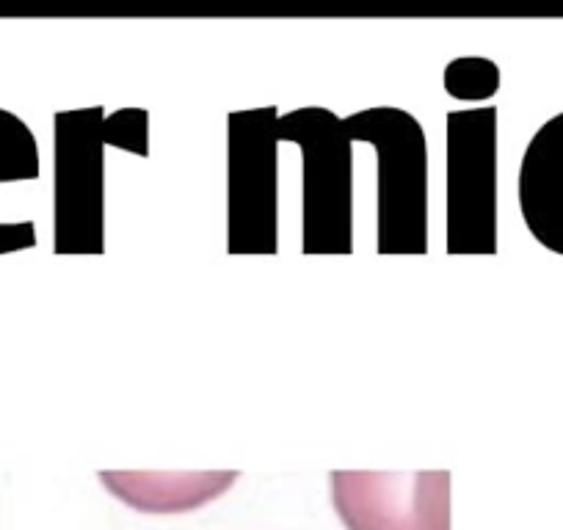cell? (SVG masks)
Here are the masks:
<instances>
[{
    "mask_svg": "<svg viewBox=\"0 0 563 530\" xmlns=\"http://www.w3.org/2000/svg\"><path fill=\"white\" fill-rule=\"evenodd\" d=\"M238 473H100V484L141 514L197 511L221 497Z\"/></svg>",
    "mask_w": 563,
    "mask_h": 530,
    "instance_id": "cell-8",
    "label": "cell"
},
{
    "mask_svg": "<svg viewBox=\"0 0 563 530\" xmlns=\"http://www.w3.org/2000/svg\"><path fill=\"white\" fill-rule=\"evenodd\" d=\"M445 89L453 100L484 102L500 89V69L495 62L481 56L453 58L445 69Z\"/></svg>",
    "mask_w": 563,
    "mask_h": 530,
    "instance_id": "cell-10",
    "label": "cell"
},
{
    "mask_svg": "<svg viewBox=\"0 0 563 530\" xmlns=\"http://www.w3.org/2000/svg\"><path fill=\"white\" fill-rule=\"evenodd\" d=\"M106 144L113 128L102 108L56 113V252L106 249Z\"/></svg>",
    "mask_w": 563,
    "mask_h": 530,
    "instance_id": "cell-3",
    "label": "cell"
},
{
    "mask_svg": "<svg viewBox=\"0 0 563 530\" xmlns=\"http://www.w3.org/2000/svg\"><path fill=\"white\" fill-rule=\"evenodd\" d=\"M276 139L301 147V252H354V142L329 108H299L276 119Z\"/></svg>",
    "mask_w": 563,
    "mask_h": 530,
    "instance_id": "cell-2",
    "label": "cell"
},
{
    "mask_svg": "<svg viewBox=\"0 0 563 530\" xmlns=\"http://www.w3.org/2000/svg\"><path fill=\"white\" fill-rule=\"evenodd\" d=\"M517 197L536 243L563 257V111L547 119L525 147Z\"/></svg>",
    "mask_w": 563,
    "mask_h": 530,
    "instance_id": "cell-7",
    "label": "cell"
},
{
    "mask_svg": "<svg viewBox=\"0 0 563 530\" xmlns=\"http://www.w3.org/2000/svg\"><path fill=\"white\" fill-rule=\"evenodd\" d=\"M448 252H497V108L448 113Z\"/></svg>",
    "mask_w": 563,
    "mask_h": 530,
    "instance_id": "cell-5",
    "label": "cell"
},
{
    "mask_svg": "<svg viewBox=\"0 0 563 530\" xmlns=\"http://www.w3.org/2000/svg\"><path fill=\"white\" fill-rule=\"evenodd\" d=\"M40 147L29 124L0 108V183L36 180ZM36 246L34 221H0V254Z\"/></svg>",
    "mask_w": 563,
    "mask_h": 530,
    "instance_id": "cell-9",
    "label": "cell"
},
{
    "mask_svg": "<svg viewBox=\"0 0 563 530\" xmlns=\"http://www.w3.org/2000/svg\"><path fill=\"white\" fill-rule=\"evenodd\" d=\"M276 108L232 111L227 119V243L232 254L276 252Z\"/></svg>",
    "mask_w": 563,
    "mask_h": 530,
    "instance_id": "cell-4",
    "label": "cell"
},
{
    "mask_svg": "<svg viewBox=\"0 0 563 530\" xmlns=\"http://www.w3.org/2000/svg\"><path fill=\"white\" fill-rule=\"evenodd\" d=\"M351 142L378 158V252H429V147L422 124L404 108H367L343 119Z\"/></svg>",
    "mask_w": 563,
    "mask_h": 530,
    "instance_id": "cell-1",
    "label": "cell"
},
{
    "mask_svg": "<svg viewBox=\"0 0 563 530\" xmlns=\"http://www.w3.org/2000/svg\"><path fill=\"white\" fill-rule=\"evenodd\" d=\"M332 503L349 530H451V473H332Z\"/></svg>",
    "mask_w": 563,
    "mask_h": 530,
    "instance_id": "cell-6",
    "label": "cell"
}]
</instances>
